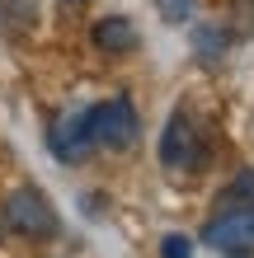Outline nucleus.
<instances>
[{"label": "nucleus", "mask_w": 254, "mask_h": 258, "mask_svg": "<svg viewBox=\"0 0 254 258\" xmlns=\"http://www.w3.org/2000/svg\"><path fill=\"white\" fill-rule=\"evenodd\" d=\"M85 127H89V141L104 150H132L141 136V117L127 94H113V99L94 103V108H85Z\"/></svg>", "instance_id": "1"}, {"label": "nucleus", "mask_w": 254, "mask_h": 258, "mask_svg": "<svg viewBox=\"0 0 254 258\" xmlns=\"http://www.w3.org/2000/svg\"><path fill=\"white\" fill-rule=\"evenodd\" d=\"M5 225L19 230V235H28V239H57V235H62L57 207L47 202V192L33 188V183H19L5 197Z\"/></svg>", "instance_id": "2"}, {"label": "nucleus", "mask_w": 254, "mask_h": 258, "mask_svg": "<svg viewBox=\"0 0 254 258\" xmlns=\"http://www.w3.org/2000/svg\"><path fill=\"white\" fill-rule=\"evenodd\" d=\"M160 164L165 169H188V174L207 164V141H202V132L193 127V117L184 108H174L165 132H160Z\"/></svg>", "instance_id": "3"}, {"label": "nucleus", "mask_w": 254, "mask_h": 258, "mask_svg": "<svg viewBox=\"0 0 254 258\" xmlns=\"http://www.w3.org/2000/svg\"><path fill=\"white\" fill-rule=\"evenodd\" d=\"M202 244L221 253H254V211H217L202 225Z\"/></svg>", "instance_id": "4"}, {"label": "nucleus", "mask_w": 254, "mask_h": 258, "mask_svg": "<svg viewBox=\"0 0 254 258\" xmlns=\"http://www.w3.org/2000/svg\"><path fill=\"white\" fill-rule=\"evenodd\" d=\"M47 146H52V155L62 160V164H80L89 150H94V141H89V127H85V108L57 117L52 132H47Z\"/></svg>", "instance_id": "5"}, {"label": "nucleus", "mask_w": 254, "mask_h": 258, "mask_svg": "<svg viewBox=\"0 0 254 258\" xmlns=\"http://www.w3.org/2000/svg\"><path fill=\"white\" fill-rule=\"evenodd\" d=\"M89 38H94L99 52H113V56L137 52V24H132L127 14H109V19H99L94 28H89Z\"/></svg>", "instance_id": "6"}, {"label": "nucleus", "mask_w": 254, "mask_h": 258, "mask_svg": "<svg viewBox=\"0 0 254 258\" xmlns=\"http://www.w3.org/2000/svg\"><path fill=\"white\" fill-rule=\"evenodd\" d=\"M217 202H221V211H254V169H240L217 192Z\"/></svg>", "instance_id": "7"}, {"label": "nucleus", "mask_w": 254, "mask_h": 258, "mask_svg": "<svg viewBox=\"0 0 254 258\" xmlns=\"http://www.w3.org/2000/svg\"><path fill=\"white\" fill-rule=\"evenodd\" d=\"M226 28H221V24H202V28H193V52H198V56H207V61H217V56L221 52H226Z\"/></svg>", "instance_id": "8"}, {"label": "nucleus", "mask_w": 254, "mask_h": 258, "mask_svg": "<svg viewBox=\"0 0 254 258\" xmlns=\"http://www.w3.org/2000/svg\"><path fill=\"white\" fill-rule=\"evenodd\" d=\"M160 258H193V239L188 235H165V239H160Z\"/></svg>", "instance_id": "9"}, {"label": "nucleus", "mask_w": 254, "mask_h": 258, "mask_svg": "<svg viewBox=\"0 0 254 258\" xmlns=\"http://www.w3.org/2000/svg\"><path fill=\"white\" fill-rule=\"evenodd\" d=\"M156 10L165 14L170 24H188L193 19V0H156Z\"/></svg>", "instance_id": "10"}, {"label": "nucleus", "mask_w": 254, "mask_h": 258, "mask_svg": "<svg viewBox=\"0 0 254 258\" xmlns=\"http://www.w3.org/2000/svg\"><path fill=\"white\" fill-rule=\"evenodd\" d=\"M71 5H80V0H71Z\"/></svg>", "instance_id": "11"}]
</instances>
